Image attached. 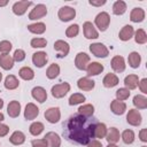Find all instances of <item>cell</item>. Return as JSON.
I'll use <instances>...</instances> for the list:
<instances>
[{
    "instance_id": "5b68a950",
    "label": "cell",
    "mask_w": 147,
    "mask_h": 147,
    "mask_svg": "<svg viewBox=\"0 0 147 147\" xmlns=\"http://www.w3.org/2000/svg\"><path fill=\"white\" fill-rule=\"evenodd\" d=\"M59 18L62 21V22H68L70 20H72L75 16H76V10L71 7H68V6H64V7H61L59 9Z\"/></svg>"
},
{
    "instance_id": "f546056e",
    "label": "cell",
    "mask_w": 147,
    "mask_h": 147,
    "mask_svg": "<svg viewBox=\"0 0 147 147\" xmlns=\"http://www.w3.org/2000/svg\"><path fill=\"white\" fill-rule=\"evenodd\" d=\"M28 30L32 33H36V34H41L46 31V25L41 22H38V23H34V24H30L28 25Z\"/></svg>"
},
{
    "instance_id": "836d02e7",
    "label": "cell",
    "mask_w": 147,
    "mask_h": 147,
    "mask_svg": "<svg viewBox=\"0 0 147 147\" xmlns=\"http://www.w3.org/2000/svg\"><path fill=\"white\" fill-rule=\"evenodd\" d=\"M133 105L138 108V109H145L147 107V98L144 95H136L133 98Z\"/></svg>"
},
{
    "instance_id": "bcb514c9",
    "label": "cell",
    "mask_w": 147,
    "mask_h": 147,
    "mask_svg": "<svg viewBox=\"0 0 147 147\" xmlns=\"http://www.w3.org/2000/svg\"><path fill=\"white\" fill-rule=\"evenodd\" d=\"M14 61H17V62H21L25 59V52L23 49H16L15 53H14V56H13Z\"/></svg>"
},
{
    "instance_id": "11a10c76",
    "label": "cell",
    "mask_w": 147,
    "mask_h": 147,
    "mask_svg": "<svg viewBox=\"0 0 147 147\" xmlns=\"http://www.w3.org/2000/svg\"><path fill=\"white\" fill-rule=\"evenodd\" d=\"M5 119V116H3V114L2 113H0V122H2Z\"/></svg>"
},
{
    "instance_id": "6da1fadb",
    "label": "cell",
    "mask_w": 147,
    "mask_h": 147,
    "mask_svg": "<svg viewBox=\"0 0 147 147\" xmlns=\"http://www.w3.org/2000/svg\"><path fill=\"white\" fill-rule=\"evenodd\" d=\"M96 121L94 118L76 114L63 123V137L77 145H87L94 138Z\"/></svg>"
},
{
    "instance_id": "cb8c5ba5",
    "label": "cell",
    "mask_w": 147,
    "mask_h": 147,
    "mask_svg": "<svg viewBox=\"0 0 147 147\" xmlns=\"http://www.w3.org/2000/svg\"><path fill=\"white\" fill-rule=\"evenodd\" d=\"M14 59L9 54H1L0 55V67L5 70H9L13 68Z\"/></svg>"
},
{
    "instance_id": "f907efd6",
    "label": "cell",
    "mask_w": 147,
    "mask_h": 147,
    "mask_svg": "<svg viewBox=\"0 0 147 147\" xmlns=\"http://www.w3.org/2000/svg\"><path fill=\"white\" fill-rule=\"evenodd\" d=\"M139 137H140V140L146 142L147 141V129H142L140 132H139Z\"/></svg>"
},
{
    "instance_id": "484cf974",
    "label": "cell",
    "mask_w": 147,
    "mask_h": 147,
    "mask_svg": "<svg viewBox=\"0 0 147 147\" xmlns=\"http://www.w3.org/2000/svg\"><path fill=\"white\" fill-rule=\"evenodd\" d=\"M102 83H103V85L106 87H109V88L110 87H114V86H116L118 84V77L115 74H107L105 76Z\"/></svg>"
},
{
    "instance_id": "74e56055",
    "label": "cell",
    "mask_w": 147,
    "mask_h": 147,
    "mask_svg": "<svg viewBox=\"0 0 147 147\" xmlns=\"http://www.w3.org/2000/svg\"><path fill=\"white\" fill-rule=\"evenodd\" d=\"M30 133L32 134V136H38V134H40L41 132H42V130H44V124L42 123H40V122H34V123H32L31 125H30Z\"/></svg>"
},
{
    "instance_id": "9f6ffc18",
    "label": "cell",
    "mask_w": 147,
    "mask_h": 147,
    "mask_svg": "<svg viewBox=\"0 0 147 147\" xmlns=\"http://www.w3.org/2000/svg\"><path fill=\"white\" fill-rule=\"evenodd\" d=\"M3 107V100L2 99H0V109Z\"/></svg>"
},
{
    "instance_id": "681fc988",
    "label": "cell",
    "mask_w": 147,
    "mask_h": 147,
    "mask_svg": "<svg viewBox=\"0 0 147 147\" xmlns=\"http://www.w3.org/2000/svg\"><path fill=\"white\" fill-rule=\"evenodd\" d=\"M8 132H9V127L7 125L0 123V137H5Z\"/></svg>"
},
{
    "instance_id": "4fadbf2b",
    "label": "cell",
    "mask_w": 147,
    "mask_h": 147,
    "mask_svg": "<svg viewBox=\"0 0 147 147\" xmlns=\"http://www.w3.org/2000/svg\"><path fill=\"white\" fill-rule=\"evenodd\" d=\"M31 5H32L31 1H18V2H15L14 6H13V11H14L15 15L21 16L26 11V9Z\"/></svg>"
},
{
    "instance_id": "44dd1931",
    "label": "cell",
    "mask_w": 147,
    "mask_h": 147,
    "mask_svg": "<svg viewBox=\"0 0 147 147\" xmlns=\"http://www.w3.org/2000/svg\"><path fill=\"white\" fill-rule=\"evenodd\" d=\"M86 71L88 76H96L103 71V65L99 62H92L86 67Z\"/></svg>"
},
{
    "instance_id": "e575fe53",
    "label": "cell",
    "mask_w": 147,
    "mask_h": 147,
    "mask_svg": "<svg viewBox=\"0 0 147 147\" xmlns=\"http://www.w3.org/2000/svg\"><path fill=\"white\" fill-rule=\"evenodd\" d=\"M107 134V126L103 123H96L94 129V137L95 138H105Z\"/></svg>"
},
{
    "instance_id": "f35d334b",
    "label": "cell",
    "mask_w": 147,
    "mask_h": 147,
    "mask_svg": "<svg viewBox=\"0 0 147 147\" xmlns=\"http://www.w3.org/2000/svg\"><path fill=\"white\" fill-rule=\"evenodd\" d=\"M85 101V96L80 93H74L70 98H69V105L70 106H75L78 103H82Z\"/></svg>"
},
{
    "instance_id": "f6af8a7d",
    "label": "cell",
    "mask_w": 147,
    "mask_h": 147,
    "mask_svg": "<svg viewBox=\"0 0 147 147\" xmlns=\"http://www.w3.org/2000/svg\"><path fill=\"white\" fill-rule=\"evenodd\" d=\"M11 49V44L8 40H2L0 41V52L2 54H8Z\"/></svg>"
},
{
    "instance_id": "8fae6325",
    "label": "cell",
    "mask_w": 147,
    "mask_h": 147,
    "mask_svg": "<svg viewBox=\"0 0 147 147\" xmlns=\"http://www.w3.org/2000/svg\"><path fill=\"white\" fill-rule=\"evenodd\" d=\"M83 30H84V36L87 39H96L99 37L98 31L95 30L94 25L91 22H85L83 25Z\"/></svg>"
},
{
    "instance_id": "d590c367",
    "label": "cell",
    "mask_w": 147,
    "mask_h": 147,
    "mask_svg": "<svg viewBox=\"0 0 147 147\" xmlns=\"http://www.w3.org/2000/svg\"><path fill=\"white\" fill-rule=\"evenodd\" d=\"M60 74V67L56 64V63H53L48 67L47 71H46V76L49 78V79H54L55 77H57Z\"/></svg>"
},
{
    "instance_id": "ba28073f",
    "label": "cell",
    "mask_w": 147,
    "mask_h": 147,
    "mask_svg": "<svg viewBox=\"0 0 147 147\" xmlns=\"http://www.w3.org/2000/svg\"><path fill=\"white\" fill-rule=\"evenodd\" d=\"M60 117H61V113H60V109H59L57 107L49 108V109H47V110L45 111V118H46L49 123H52V124L57 123L59 119H60Z\"/></svg>"
},
{
    "instance_id": "8992f818",
    "label": "cell",
    "mask_w": 147,
    "mask_h": 147,
    "mask_svg": "<svg viewBox=\"0 0 147 147\" xmlns=\"http://www.w3.org/2000/svg\"><path fill=\"white\" fill-rule=\"evenodd\" d=\"M126 121L130 125L138 126L141 124V115L137 109H130L126 115Z\"/></svg>"
},
{
    "instance_id": "6f0895ef",
    "label": "cell",
    "mask_w": 147,
    "mask_h": 147,
    "mask_svg": "<svg viewBox=\"0 0 147 147\" xmlns=\"http://www.w3.org/2000/svg\"><path fill=\"white\" fill-rule=\"evenodd\" d=\"M107 147H118V146H116L115 144H109V145H108Z\"/></svg>"
},
{
    "instance_id": "e0dca14e",
    "label": "cell",
    "mask_w": 147,
    "mask_h": 147,
    "mask_svg": "<svg viewBox=\"0 0 147 147\" xmlns=\"http://www.w3.org/2000/svg\"><path fill=\"white\" fill-rule=\"evenodd\" d=\"M94 85H95L94 80L90 79L88 77H83V78L78 79V82H77L78 88H80L83 91H91L94 88Z\"/></svg>"
},
{
    "instance_id": "91938a15",
    "label": "cell",
    "mask_w": 147,
    "mask_h": 147,
    "mask_svg": "<svg viewBox=\"0 0 147 147\" xmlns=\"http://www.w3.org/2000/svg\"><path fill=\"white\" fill-rule=\"evenodd\" d=\"M142 147H146V146H142Z\"/></svg>"
},
{
    "instance_id": "4316f807",
    "label": "cell",
    "mask_w": 147,
    "mask_h": 147,
    "mask_svg": "<svg viewBox=\"0 0 147 147\" xmlns=\"http://www.w3.org/2000/svg\"><path fill=\"white\" fill-rule=\"evenodd\" d=\"M127 61H129V64L130 67L132 68H138L140 65V62H141V56L138 52H132L129 54V57H127Z\"/></svg>"
},
{
    "instance_id": "b9f144b4",
    "label": "cell",
    "mask_w": 147,
    "mask_h": 147,
    "mask_svg": "<svg viewBox=\"0 0 147 147\" xmlns=\"http://www.w3.org/2000/svg\"><path fill=\"white\" fill-rule=\"evenodd\" d=\"M78 32H79V26H78V24H72V25H70V26L65 30V34H67L68 38H74V37H76V36L78 34Z\"/></svg>"
},
{
    "instance_id": "60d3db41",
    "label": "cell",
    "mask_w": 147,
    "mask_h": 147,
    "mask_svg": "<svg viewBox=\"0 0 147 147\" xmlns=\"http://www.w3.org/2000/svg\"><path fill=\"white\" fill-rule=\"evenodd\" d=\"M122 139L125 144H132L134 141V133L132 130H125L122 133Z\"/></svg>"
},
{
    "instance_id": "680465c9",
    "label": "cell",
    "mask_w": 147,
    "mask_h": 147,
    "mask_svg": "<svg viewBox=\"0 0 147 147\" xmlns=\"http://www.w3.org/2000/svg\"><path fill=\"white\" fill-rule=\"evenodd\" d=\"M1 79H2V74L0 72V82H1Z\"/></svg>"
},
{
    "instance_id": "603a6c76",
    "label": "cell",
    "mask_w": 147,
    "mask_h": 147,
    "mask_svg": "<svg viewBox=\"0 0 147 147\" xmlns=\"http://www.w3.org/2000/svg\"><path fill=\"white\" fill-rule=\"evenodd\" d=\"M133 33H134L133 26H131V25H125V26H123V28H122V30L119 31L118 37H119V39H121V40L126 41V40H130V39L132 38Z\"/></svg>"
},
{
    "instance_id": "52a82bcc",
    "label": "cell",
    "mask_w": 147,
    "mask_h": 147,
    "mask_svg": "<svg viewBox=\"0 0 147 147\" xmlns=\"http://www.w3.org/2000/svg\"><path fill=\"white\" fill-rule=\"evenodd\" d=\"M90 62V56L86 53H78L75 59V65L79 70H85Z\"/></svg>"
},
{
    "instance_id": "d6a6232c",
    "label": "cell",
    "mask_w": 147,
    "mask_h": 147,
    "mask_svg": "<svg viewBox=\"0 0 147 147\" xmlns=\"http://www.w3.org/2000/svg\"><path fill=\"white\" fill-rule=\"evenodd\" d=\"M20 77H21L22 79H24V80H31V79H33V77H34V72H33V70H32L31 68H29V67H23V68L20 70Z\"/></svg>"
},
{
    "instance_id": "9a60e30c",
    "label": "cell",
    "mask_w": 147,
    "mask_h": 147,
    "mask_svg": "<svg viewBox=\"0 0 147 147\" xmlns=\"http://www.w3.org/2000/svg\"><path fill=\"white\" fill-rule=\"evenodd\" d=\"M110 109L115 115H123L126 110V105L123 101L119 100H114L110 103Z\"/></svg>"
},
{
    "instance_id": "f1b7e54d",
    "label": "cell",
    "mask_w": 147,
    "mask_h": 147,
    "mask_svg": "<svg viewBox=\"0 0 147 147\" xmlns=\"http://www.w3.org/2000/svg\"><path fill=\"white\" fill-rule=\"evenodd\" d=\"M9 141L13 144V145H22L24 141H25V136L23 132L21 131H15L10 138H9Z\"/></svg>"
},
{
    "instance_id": "d6986e66",
    "label": "cell",
    "mask_w": 147,
    "mask_h": 147,
    "mask_svg": "<svg viewBox=\"0 0 147 147\" xmlns=\"http://www.w3.org/2000/svg\"><path fill=\"white\" fill-rule=\"evenodd\" d=\"M111 68L114 71L116 72H122L125 70V62H124V59L119 55L113 57L111 60Z\"/></svg>"
},
{
    "instance_id": "4dcf8cb0",
    "label": "cell",
    "mask_w": 147,
    "mask_h": 147,
    "mask_svg": "<svg viewBox=\"0 0 147 147\" xmlns=\"http://www.w3.org/2000/svg\"><path fill=\"white\" fill-rule=\"evenodd\" d=\"M18 84L20 83H18L17 78L15 76H13V75L7 76L6 79H5V87L7 90H15V88H17L18 87Z\"/></svg>"
},
{
    "instance_id": "1f68e13d",
    "label": "cell",
    "mask_w": 147,
    "mask_h": 147,
    "mask_svg": "<svg viewBox=\"0 0 147 147\" xmlns=\"http://www.w3.org/2000/svg\"><path fill=\"white\" fill-rule=\"evenodd\" d=\"M125 10H126V3L122 0L116 1L113 6V13L115 15H123L125 13Z\"/></svg>"
},
{
    "instance_id": "3957f363",
    "label": "cell",
    "mask_w": 147,
    "mask_h": 147,
    "mask_svg": "<svg viewBox=\"0 0 147 147\" xmlns=\"http://www.w3.org/2000/svg\"><path fill=\"white\" fill-rule=\"evenodd\" d=\"M69 91H70L69 83H61L52 87V95L56 99H60V98H63Z\"/></svg>"
},
{
    "instance_id": "d4e9b609",
    "label": "cell",
    "mask_w": 147,
    "mask_h": 147,
    "mask_svg": "<svg viewBox=\"0 0 147 147\" xmlns=\"http://www.w3.org/2000/svg\"><path fill=\"white\" fill-rule=\"evenodd\" d=\"M124 84L127 90H134L139 84V78L137 75H129L124 79Z\"/></svg>"
},
{
    "instance_id": "7dc6e473",
    "label": "cell",
    "mask_w": 147,
    "mask_h": 147,
    "mask_svg": "<svg viewBox=\"0 0 147 147\" xmlns=\"http://www.w3.org/2000/svg\"><path fill=\"white\" fill-rule=\"evenodd\" d=\"M32 147H48V144L45 139H34L32 140Z\"/></svg>"
},
{
    "instance_id": "ac0fdd59",
    "label": "cell",
    "mask_w": 147,
    "mask_h": 147,
    "mask_svg": "<svg viewBox=\"0 0 147 147\" xmlns=\"http://www.w3.org/2000/svg\"><path fill=\"white\" fill-rule=\"evenodd\" d=\"M7 113L13 118L17 117L20 115V113H21V105H20V102L16 101V100L10 101L9 105H8V107H7Z\"/></svg>"
},
{
    "instance_id": "277c9868",
    "label": "cell",
    "mask_w": 147,
    "mask_h": 147,
    "mask_svg": "<svg viewBox=\"0 0 147 147\" xmlns=\"http://www.w3.org/2000/svg\"><path fill=\"white\" fill-rule=\"evenodd\" d=\"M90 51L96 57H106L109 54L108 48L103 44H101V42H95V44L90 45Z\"/></svg>"
},
{
    "instance_id": "ab89813d",
    "label": "cell",
    "mask_w": 147,
    "mask_h": 147,
    "mask_svg": "<svg viewBox=\"0 0 147 147\" xmlns=\"http://www.w3.org/2000/svg\"><path fill=\"white\" fill-rule=\"evenodd\" d=\"M134 40H136L137 44H145L147 41V34H146V32L142 29H138L136 31Z\"/></svg>"
},
{
    "instance_id": "8d00e7d4",
    "label": "cell",
    "mask_w": 147,
    "mask_h": 147,
    "mask_svg": "<svg viewBox=\"0 0 147 147\" xmlns=\"http://www.w3.org/2000/svg\"><path fill=\"white\" fill-rule=\"evenodd\" d=\"M94 113V107L92 105H84L82 107H79L78 109V114H80L82 116L85 117H91Z\"/></svg>"
},
{
    "instance_id": "7a4b0ae2",
    "label": "cell",
    "mask_w": 147,
    "mask_h": 147,
    "mask_svg": "<svg viewBox=\"0 0 147 147\" xmlns=\"http://www.w3.org/2000/svg\"><path fill=\"white\" fill-rule=\"evenodd\" d=\"M109 23H110V17H109L108 13L101 11L100 14L96 15V17H95V25L99 28L100 31H106L107 28L109 26Z\"/></svg>"
},
{
    "instance_id": "ffe728a7",
    "label": "cell",
    "mask_w": 147,
    "mask_h": 147,
    "mask_svg": "<svg viewBox=\"0 0 147 147\" xmlns=\"http://www.w3.org/2000/svg\"><path fill=\"white\" fill-rule=\"evenodd\" d=\"M32 96H33V99H36L38 102L42 103V102H45L46 99H47L46 90L42 88L41 86H37V87H34V88L32 90Z\"/></svg>"
},
{
    "instance_id": "83f0119b",
    "label": "cell",
    "mask_w": 147,
    "mask_h": 147,
    "mask_svg": "<svg viewBox=\"0 0 147 147\" xmlns=\"http://www.w3.org/2000/svg\"><path fill=\"white\" fill-rule=\"evenodd\" d=\"M106 139L109 144H115L119 140V132L116 127H110V130L106 134Z\"/></svg>"
},
{
    "instance_id": "ee69618b",
    "label": "cell",
    "mask_w": 147,
    "mask_h": 147,
    "mask_svg": "<svg viewBox=\"0 0 147 147\" xmlns=\"http://www.w3.org/2000/svg\"><path fill=\"white\" fill-rule=\"evenodd\" d=\"M129 96H130V92H129L127 88H119V90L116 91V98H117V100H119V101L126 100Z\"/></svg>"
},
{
    "instance_id": "7c38bea8",
    "label": "cell",
    "mask_w": 147,
    "mask_h": 147,
    "mask_svg": "<svg viewBox=\"0 0 147 147\" xmlns=\"http://www.w3.org/2000/svg\"><path fill=\"white\" fill-rule=\"evenodd\" d=\"M39 114V109L34 103H28L24 110V118L28 121L34 119Z\"/></svg>"
},
{
    "instance_id": "816d5d0a",
    "label": "cell",
    "mask_w": 147,
    "mask_h": 147,
    "mask_svg": "<svg viewBox=\"0 0 147 147\" xmlns=\"http://www.w3.org/2000/svg\"><path fill=\"white\" fill-rule=\"evenodd\" d=\"M87 147H102V144L98 140H91L87 144Z\"/></svg>"
},
{
    "instance_id": "30bf717a",
    "label": "cell",
    "mask_w": 147,
    "mask_h": 147,
    "mask_svg": "<svg viewBox=\"0 0 147 147\" xmlns=\"http://www.w3.org/2000/svg\"><path fill=\"white\" fill-rule=\"evenodd\" d=\"M54 49L59 52L57 57H64L69 53V44L65 42L64 40H56L54 42Z\"/></svg>"
},
{
    "instance_id": "5bb4252c",
    "label": "cell",
    "mask_w": 147,
    "mask_h": 147,
    "mask_svg": "<svg viewBox=\"0 0 147 147\" xmlns=\"http://www.w3.org/2000/svg\"><path fill=\"white\" fill-rule=\"evenodd\" d=\"M32 62L36 67L42 68L47 62V54L45 52H37L32 55Z\"/></svg>"
},
{
    "instance_id": "2e32d148",
    "label": "cell",
    "mask_w": 147,
    "mask_h": 147,
    "mask_svg": "<svg viewBox=\"0 0 147 147\" xmlns=\"http://www.w3.org/2000/svg\"><path fill=\"white\" fill-rule=\"evenodd\" d=\"M44 139L47 141V144L49 145V147H60V145H61V139H60L59 134L55 133V132H48V133H46V136L44 137Z\"/></svg>"
},
{
    "instance_id": "7bdbcfd3",
    "label": "cell",
    "mask_w": 147,
    "mask_h": 147,
    "mask_svg": "<svg viewBox=\"0 0 147 147\" xmlns=\"http://www.w3.org/2000/svg\"><path fill=\"white\" fill-rule=\"evenodd\" d=\"M47 45V40L45 38H33L31 40V47L33 48H41Z\"/></svg>"
},
{
    "instance_id": "7402d4cb",
    "label": "cell",
    "mask_w": 147,
    "mask_h": 147,
    "mask_svg": "<svg viewBox=\"0 0 147 147\" xmlns=\"http://www.w3.org/2000/svg\"><path fill=\"white\" fill-rule=\"evenodd\" d=\"M145 18V11L142 8L140 7H136L132 9L131 14H130V20L132 22H136V23H139V22H142Z\"/></svg>"
},
{
    "instance_id": "9c48e42d",
    "label": "cell",
    "mask_w": 147,
    "mask_h": 147,
    "mask_svg": "<svg viewBox=\"0 0 147 147\" xmlns=\"http://www.w3.org/2000/svg\"><path fill=\"white\" fill-rule=\"evenodd\" d=\"M47 14V8L45 5H37L29 14V18L30 20H38L44 17Z\"/></svg>"
},
{
    "instance_id": "db71d44e",
    "label": "cell",
    "mask_w": 147,
    "mask_h": 147,
    "mask_svg": "<svg viewBox=\"0 0 147 147\" xmlns=\"http://www.w3.org/2000/svg\"><path fill=\"white\" fill-rule=\"evenodd\" d=\"M7 3H8L7 0H5V1H0V7H3V6H6Z\"/></svg>"
},
{
    "instance_id": "c3c4849f",
    "label": "cell",
    "mask_w": 147,
    "mask_h": 147,
    "mask_svg": "<svg viewBox=\"0 0 147 147\" xmlns=\"http://www.w3.org/2000/svg\"><path fill=\"white\" fill-rule=\"evenodd\" d=\"M139 87H140V90H141L142 93H147V79L146 78H144V79L140 80Z\"/></svg>"
},
{
    "instance_id": "f5cc1de1",
    "label": "cell",
    "mask_w": 147,
    "mask_h": 147,
    "mask_svg": "<svg viewBox=\"0 0 147 147\" xmlns=\"http://www.w3.org/2000/svg\"><path fill=\"white\" fill-rule=\"evenodd\" d=\"M88 3L92 5V6H102V5L106 3V1H105V0H102V1H101V0H100V1H93V0H90Z\"/></svg>"
}]
</instances>
